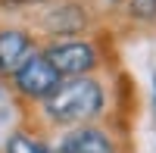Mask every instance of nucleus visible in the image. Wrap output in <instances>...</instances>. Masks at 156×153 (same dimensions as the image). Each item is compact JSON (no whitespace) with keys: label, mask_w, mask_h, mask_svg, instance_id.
<instances>
[{"label":"nucleus","mask_w":156,"mask_h":153,"mask_svg":"<svg viewBox=\"0 0 156 153\" xmlns=\"http://www.w3.org/2000/svg\"><path fill=\"white\" fill-rule=\"evenodd\" d=\"M31 56V37L22 28H0V72L16 75V69Z\"/></svg>","instance_id":"obj_4"},{"label":"nucleus","mask_w":156,"mask_h":153,"mask_svg":"<svg viewBox=\"0 0 156 153\" xmlns=\"http://www.w3.org/2000/svg\"><path fill=\"white\" fill-rule=\"evenodd\" d=\"M112 3H115V0H112Z\"/></svg>","instance_id":"obj_11"},{"label":"nucleus","mask_w":156,"mask_h":153,"mask_svg":"<svg viewBox=\"0 0 156 153\" xmlns=\"http://www.w3.org/2000/svg\"><path fill=\"white\" fill-rule=\"evenodd\" d=\"M12 3H19V6H28V3H41V0H12Z\"/></svg>","instance_id":"obj_9"},{"label":"nucleus","mask_w":156,"mask_h":153,"mask_svg":"<svg viewBox=\"0 0 156 153\" xmlns=\"http://www.w3.org/2000/svg\"><path fill=\"white\" fill-rule=\"evenodd\" d=\"M128 9H131V16L140 19V22H153L156 19V0H131Z\"/></svg>","instance_id":"obj_8"},{"label":"nucleus","mask_w":156,"mask_h":153,"mask_svg":"<svg viewBox=\"0 0 156 153\" xmlns=\"http://www.w3.org/2000/svg\"><path fill=\"white\" fill-rule=\"evenodd\" d=\"M44 109L53 122L62 125H75V122H87L103 109V87L94 78H72L62 84L50 97H44Z\"/></svg>","instance_id":"obj_1"},{"label":"nucleus","mask_w":156,"mask_h":153,"mask_svg":"<svg viewBox=\"0 0 156 153\" xmlns=\"http://www.w3.org/2000/svg\"><path fill=\"white\" fill-rule=\"evenodd\" d=\"M44 56L59 75H84L97 66V50L84 41H59L53 47H47Z\"/></svg>","instance_id":"obj_3"},{"label":"nucleus","mask_w":156,"mask_h":153,"mask_svg":"<svg viewBox=\"0 0 156 153\" xmlns=\"http://www.w3.org/2000/svg\"><path fill=\"white\" fill-rule=\"evenodd\" d=\"M44 25H47V31H53V34H75V31L84 28V16H81V9L75 3H59L44 19Z\"/></svg>","instance_id":"obj_6"},{"label":"nucleus","mask_w":156,"mask_h":153,"mask_svg":"<svg viewBox=\"0 0 156 153\" xmlns=\"http://www.w3.org/2000/svg\"><path fill=\"white\" fill-rule=\"evenodd\" d=\"M59 150H66V153H115L109 134L100 131V128H94V125L72 128V131L59 141Z\"/></svg>","instance_id":"obj_5"},{"label":"nucleus","mask_w":156,"mask_h":153,"mask_svg":"<svg viewBox=\"0 0 156 153\" xmlns=\"http://www.w3.org/2000/svg\"><path fill=\"white\" fill-rule=\"evenodd\" d=\"M153 87H156V81H153ZM153 109H156V100H153Z\"/></svg>","instance_id":"obj_10"},{"label":"nucleus","mask_w":156,"mask_h":153,"mask_svg":"<svg viewBox=\"0 0 156 153\" xmlns=\"http://www.w3.org/2000/svg\"><path fill=\"white\" fill-rule=\"evenodd\" d=\"M16 87L25 94V97H50L59 87V78L62 75L50 66V59L44 56V53H31L28 59L22 62V66L16 69Z\"/></svg>","instance_id":"obj_2"},{"label":"nucleus","mask_w":156,"mask_h":153,"mask_svg":"<svg viewBox=\"0 0 156 153\" xmlns=\"http://www.w3.org/2000/svg\"><path fill=\"white\" fill-rule=\"evenodd\" d=\"M6 153H47L37 141H31V137H25V134H12L9 141H6Z\"/></svg>","instance_id":"obj_7"}]
</instances>
